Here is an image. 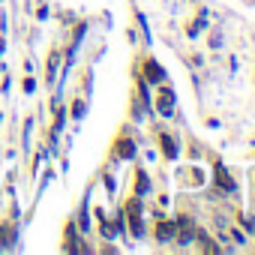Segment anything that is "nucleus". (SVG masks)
<instances>
[{
    "mask_svg": "<svg viewBox=\"0 0 255 255\" xmlns=\"http://www.w3.org/2000/svg\"><path fill=\"white\" fill-rule=\"evenodd\" d=\"M147 192H150V180H147L144 171H138V177H135V195H147Z\"/></svg>",
    "mask_w": 255,
    "mask_h": 255,
    "instance_id": "nucleus-6",
    "label": "nucleus"
},
{
    "mask_svg": "<svg viewBox=\"0 0 255 255\" xmlns=\"http://www.w3.org/2000/svg\"><path fill=\"white\" fill-rule=\"evenodd\" d=\"M162 153H165L168 159H174V156H177V147H174V141H171L168 135H162Z\"/></svg>",
    "mask_w": 255,
    "mask_h": 255,
    "instance_id": "nucleus-7",
    "label": "nucleus"
},
{
    "mask_svg": "<svg viewBox=\"0 0 255 255\" xmlns=\"http://www.w3.org/2000/svg\"><path fill=\"white\" fill-rule=\"evenodd\" d=\"M9 237H15V231H12V228H3V231H0V246H9V243H12Z\"/></svg>",
    "mask_w": 255,
    "mask_h": 255,
    "instance_id": "nucleus-8",
    "label": "nucleus"
},
{
    "mask_svg": "<svg viewBox=\"0 0 255 255\" xmlns=\"http://www.w3.org/2000/svg\"><path fill=\"white\" fill-rule=\"evenodd\" d=\"M174 234H177L174 222H165V219H162V222L156 225V240H159V243H168V240H174Z\"/></svg>",
    "mask_w": 255,
    "mask_h": 255,
    "instance_id": "nucleus-2",
    "label": "nucleus"
},
{
    "mask_svg": "<svg viewBox=\"0 0 255 255\" xmlns=\"http://www.w3.org/2000/svg\"><path fill=\"white\" fill-rule=\"evenodd\" d=\"M144 75H147V81H162L165 78V72H162V66L156 63V60H144Z\"/></svg>",
    "mask_w": 255,
    "mask_h": 255,
    "instance_id": "nucleus-3",
    "label": "nucleus"
},
{
    "mask_svg": "<svg viewBox=\"0 0 255 255\" xmlns=\"http://www.w3.org/2000/svg\"><path fill=\"white\" fill-rule=\"evenodd\" d=\"M72 114H75V117H81V114H84V102H75V108H72Z\"/></svg>",
    "mask_w": 255,
    "mask_h": 255,
    "instance_id": "nucleus-9",
    "label": "nucleus"
},
{
    "mask_svg": "<svg viewBox=\"0 0 255 255\" xmlns=\"http://www.w3.org/2000/svg\"><path fill=\"white\" fill-rule=\"evenodd\" d=\"M213 180H216V186H222L225 192H234V180H231V174L225 171V165H216V168H213Z\"/></svg>",
    "mask_w": 255,
    "mask_h": 255,
    "instance_id": "nucleus-1",
    "label": "nucleus"
},
{
    "mask_svg": "<svg viewBox=\"0 0 255 255\" xmlns=\"http://www.w3.org/2000/svg\"><path fill=\"white\" fill-rule=\"evenodd\" d=\"M114 153H117L120 159H129V156H135V144L123 138V141H117V150H114Z\"/></svg>",
    "mask_w": 255,
    "mask_h": 255,
    "instance_id": "nucleus-4",
    "label": "nucleus"
},
{
    "mask_svg": "<svg viewBox=\"0 0 255 255\" xmlns=\"http://www.w3.org/2000/svg\"><path fill=\"white\" fill-rule=\"evenodd\" d=\"M159 96H162V99H159V111H162V114H171V105H174V93H171V90H162Z\"/></svg>",
    "mask_w": 255,
    "mask_h": 255,
    "instance_id": "nucleus-5",
    "label": "nucleus"
}]
</instances>
